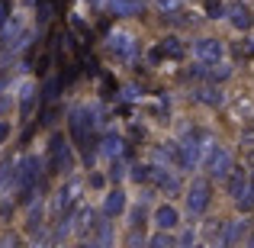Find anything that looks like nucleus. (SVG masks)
I'll list each match as a JSON object with an SVG mask.
<instances>
[{
    "label": "nucleus",
    "mask_w": 254,
    "mask_h": 248,
    "mask_svg": "<svg viewBox=\"0 0 254 248\" xmlns=\"http://www.w3.org/2000/svg\"><path fill=\"white\" fill-rule=\"evenodd\" d=\"M97 110L93 106H77V110H71L68 116V129H71V139H74V145L84 152L87 165L93 162V142H97Z\"/></svg>",
    "instance_id": "1"
},
{
    "label": "nucleus",
    "mask_w": 254,
    "mask_h": 248,
    "mask_svg": "<svg viewBox=\"0 0 254 248\" xmlns=\"http://www.w3.org/2000/svg\"><path fill=\"white\" fill-rule=\"evenodd\" d=\"M209 200H212V190H209V180H193L190 190H187V210L193 213V216H203L206 210H209Z\"/></svg>",
    "instance_id": "2"
},
{
    "label": "nucleus",
    "mask_w": 254,
    "mask_h": 248,
    "mask_svg": "<svg viewBox=\"0 0 254 248\" xmlns=\"http://www.w3.org/2000/svg\"><path fill=\"white\" fill-rule=\"evenodd\" d=\"M77 193H81V184H77V180H68V184L55 193V200H52V213H55L58 219L71 216V210L77 206Z\"/></svg>",
    "instance_id": "3"
},
{
    "label": "nucleus",
    "mask_w": 254,
    "mask_h": 248,
    "mask_svg": "<svg viewBox=\"0 0 254 248\" xmlns=\"http://www.w3.org/2000/svg\"><path fill=\"white\" fill-rule=\"evenodd\" d=\"M49 158H52V171H58V174H68L71 171L74 158H71V149H68V139H64V136H52Z\"/></svg>",
    "instance_id": "4"
},
{
    "label": "nucleus",
    "mask_w": 254,
    "mask_h": 248,
    "mask_svg": "<svg viewBox=\"0 0 254 248\" xmlns=\"http://www.w3.org/2000/svg\"><path fill=\"white\" fill-rule=\"evenodd\" d=\"M232 162V152L225 145H216V149H206V167H209V177H225Z\"/></svg>",
    "instance_id": "5"
},
{
    "label": "nucleus",
    "mask_w": 254,
    "mask_h": 248,
    "mask_svg": "<svg viewBox=\"0 0 254 248\" xmlns=\"http://www.w3.org/2000/svg\"><path fill=\"white\" fill-rule=\"evenodd\" d=\"M110 52L116 58H123V62H132V58H135V52H138V42H135V36H129V32H113L110 36Z\"/></svg>",
    "instance_id": "6"
},
{
    "label": "nucleus",
    "mask_w": 254,
    "mask_h": 248,
    "mask_svg": "<svg viewBox=\"0 0 254 248\" xmlns=\"http://www.w3.org/2000/svg\"><path fill=\"white\" fill-rule=\"evenodd\" d=\"M193 52H196L199 65H216V62H222V42H219V39H199V42L193 45Z\"/></svg>",
    "instance_id": "7"
},
{
    "label": "nucleus",
    "mask_w": 254,
    "mask_h": 248,
    "mask_svg": "<svg viewBox=\"0 0 254 248\" xmlns=\"http://www.w3.org/2000/svg\"><path fill=\"white\" fill-rule=\"evenodd\" d=\"M123 213H126V193L119 190V187H113V190L103 197V216L116 219V216H123Z\"/></svg>",
    "instance_id": "8"
},
{
    "label": "nucleus",
    "mask_w": 254,
    "mask_h": 248,
    "mask_svg": "<svg viewBox=\"0 0 254 248\" xmlns=\"http://www.w3.org/2000/svg\"><path fill=\"white\" fill-rule=\"evenodd\" d=\"M151 216H155V226L158 229H177V223H180V213L174 210L171 203H161V206H155V213H151Z\"/></svg>",
    "instance_id": "9"
},
{
    "label": "nucleus",
    "mask_w": 254,
    "mask_h": 248,
    "mask_svg": "<svg viewBox=\"0 0 254 248\" xmlns=\"http://www.w3.org/2000/svg\"><path fill=\"white\" fill-rule=\"evenodd\" d=\"M36 103H39V90L32 84H23L19 87V116L29 119V113L36 110Z\"/></svg>",
    "instance_id": "10"
},
{
    "label": "nucleus",
    "mask_w": 254,
    "mask_h": 248,
    "mask_svg": "<svg viewBox=\"0 0 254 248\" xmlns=\"http://www.w3.org/2000/svg\"><path fill=\"white\" fill-rule=\"evenodd\" d=\"M100 155L103 158H119L123 155V139H119L116 132H106V136L100 139Z\"/></svg>",
    "instance_id": "11"
},
{
    "label": "nucleus",
    "mask_w": 254,
    "mask_h": 248,
    "mask_svg": "<svg viewBox=\"0 0 254 248\" xmlns=\"http://www.w3.org/2000/svg\"><path fill=\"white\" fill-rule=\"evenodd\" d=\"M225 16H229V23L235 26V29H248V26L254 23V19H251V13H248V6H242V3H232Z\"/></svg>",
    "instance_id": "12"
},
{
    "label": "nucleus",
    "mask_w": 254,
    "mask_h": 248,
    "mask_svg": "<svg viewBox=\"0 0 254 248\" xmlns=\"http://www.w3.org/2000/svg\"><path fill=\"white\" fill-rule=\"evenodd\" d=\"M225 187H229L232 197H238V193L245 190V171H242L238 165H232V167H229V174H225Z\"/></svg>",
    "instance_id": "13"
},
{
    "label": "nucleus",
    "mask_w": 254,
    "mask_h": 248,
    "mask_svg": "<svg viewBox=\"0 0 254 248\" xmlns=\"http://www.w3.org/2000/svg\"><path fill=\"white\" fill-rule=\"evenodd\" d=\"M245 229H248L245 223H229V226H225V232H222V239H219V245H235V242H242V239H245Z\"/></svg>",
    "instance_id": "14"
},
{
    "label": "nucleus",
    "mask_w": 254,
    "mask_h": 248,
    "mask_svg": "<svg viewBox=\"0 0 254 248\" xmlns=\"http://www.w3.org/2000/svg\"><path fill=\"white\" fill-rule=\"evenodd\" d=\"M151 177H155V184L161 187V190H168V193L177 190V180H174V174L168 171V167H161V165H158L155 171H151Z\"/></svg>",
    "instance_id": "15"
},
{
    "label": "nucleus",
    "mask_w": 254,
    "mask_h": 248,
    "mask_svg": "<svg viewBox=\"0 0 254 248\" xmlns=\"http://www.w3.org/2000/svg\"><path fill=\"white\" fill-rule=\"evenodd\" d=\"M158 13H164V16H180L184 13V0H158Z\"/></svg>",
    "instance_id": "16"
},
{
    "label": "nucleus",
    "mask_w": 254,
    "mask_h": 248,
    "mask_svg": "<svg viewBox=\"0 0 254 248\" xmlns=\"http://www.w3.org/2000/svg\"><path fill=\"white\" fill-rule=\"evenodd\" d=\"M93 242H97V245H110L113 242V229H110V223H106V219L93 226Z\"/></svg>",
    "instance_id": "17"
},
{
    "label": "nucleus",
    "mask_w": 254,
    "mask_h": 248,
    "mask_svg": "<svg viewBox=\"0 0 254 248\" xmlns=\"http://www.w3.org/2000/svg\"><path fill=\"white\" fill-rule=\"evenodd\" d=\"M161 55L180 58V55H184V42H180L177 36H168V39H164V45H161Z\"/></svg>",
    "instance_id": "18"
},
{
    "label": "nucleus",
    "mask_w": 254,
    "mask_h": 248,
    "mask_svg": "<svg viewBox=\"0 0 254 248\" xmlns=\"http://www.w3.org/2000/svg\"><path fill=\"white\" fill-rule=\"evenodd\" d=\"M235 200H238V210H242V213H251L254 210V187H245Z\"/></svg>",
    "instance_id": "19"
},
{
    "label": "nucleus",
    "mask_w": 254,
    "mask_h": 248,
    "mask_svg": "<svg viewBox=\"0 0 254 248\" xmlns=\"http://www.w3.org/2000/svg\"><path fill=\"white\" fill-rule=\"evenodd\" d=\"M116 13H123V16H129V13H142V0H116Z\"/></svg>",
    "instance_id": "20"
},
{
    "label": "nucleus",
    "mask_w": 254,
    "mask_h": 248,
    "mask_svg": "<svg viewBox=\"0 0 254 248\" xmlns=\"http://www.w3.org/2000/svg\"><path fill=\"white\" fill-rule=\"evenodd\" d=\"M203 6H206V13H209V19H222L225 16L222 0H203Z\"/></svg>",
    "instance_id": "21"
},
{
    "label": "nucleus",
    "mask_w": 254,
    "mask_h": 248,
    "mask_svg": "<svg viewBox=\"0 0 254 248\" xmlns=\"http://www.w3.org/2000/svg\"><path fill=\"white\" fill-rule=\"evenodd\" d=\"M199 100H203V103L219 106V103H222V93H219L216 87H203V90H199Z\"/></svg>",
    "instance_id": "22"
},
{
    "label": "nucleus",
    "mask_w": 254,
    "mask_h": 248,
    "mask_svg": "<svg viewBox=\"0 0 254 248\" xmlns=\"http://www.w3.org/2000/svg\"><path fill=\"white\" fill-rule=\"evenodd\" d=\"M148 245H155V248H168V245H174V239L168 236V229H161V232H155V236L148 239Z\"/></svg>",
    "instance_id": "23"
},
{
    "label": "nucleus",
    "mask_w": 254,
    "mask_h": 248,
    "mask_svg": "<svg viewBox=\"0 0 254 248\" xmlns=\"http://www.w3.org/2000/svg\"><path fill=\"white\" fill-rule=\"evenodd\" d=\"M142 219H145V203H135V210H132V223H129V226H135V229H138V226H142Z\"/></svg>",
    "instance_id": "24"
},
{
    "label": "nucleus",
    "mask_w": 254,
    "mask_h": 248,
    "mask_svg": "<svg viewBox=\"0 0 254 248\" xmlns=\"http://www.w3.org/2000/svg\"><path fill=\"white\" fill-rule=\"evenodd\" d=\"M148 171H151V167L135 165V167H132V180H138V184H142V180H148Z\"/></svg>",
    "instance_id": "25"
},
{
    "label": "nucleus",
    "mask_w": 254,
    "mask_h": 248,
    "mask_svg": "<svg viewBox=\"0 0 254 248\" xmlns=\"http://www.w3.org/2000/svg\"><path fill=\"white\" fill-rule=\"evenodd\" d=\"M10 13H13V3H10V0H0V26L10 19Z\"/></svg>",
    "instance_id": "26"
},
{
    "label": "nucleus",
    "mask_w": 254,
    "mask_h": 248,
    "mask_svg": "<svg viewBox=\"0 0 254 248\" xmlns=\"http://www.w3.org/2000/svg\"><path fill=\"white\" fill-rule=\"evenodd\" d=\"M6 139H10V123H6V119L0 116V145H3Z\"/></svg>",
    "instance_id": "27"
},
{
    "label": "nucleus",
    "mask_w": 254,
    "mask_h": 248,
    "mask_svg": "<svg viewBox=\"0 0 254 248\" xmlns=\"http://www.w3.org/2000/svg\"><path fill=\"white\" fill-rule=\"evenodd\" d=\"M3 110H6V97H0V116H3Z\"/></svg>",
    "instance_id": "28"
},
{
    "label": "nucleus",
    "mask_w": 254,
    "mask_h": 248,
    "mask_svg": "<svg viewBox=\"0 0 254 248\" xmlns=\"http://www.w3.org/2000/svg\"><path fill=\"white\" fill-rule=\"evenodd\" d=\"M248 58H254V42H248Z\"/></svg>",
    "instance_id": "29"
},
{
    "label": "nucleus",
    "mask_w": 254,
    "mask_h": 248,
    "mask_svg": "<svg viewBox=\"0 0 254 248\" xmlns=\"http://www.w3.org/2000/svg\"><path fill=\"white\" fill-rule=\"evenodd\" d=\"M248 245H254V229H251V236H248Z\"/></svg>",
    "instance_id": "30"
},
{
    "label": "nucleus",
    "mask_w": 254,
    "mask_h": 248,
    "mask_svg": "<svg viewBox=\"0 0 254 248\" xmlns=\"http://www.w3.org/2000/svg\"><path fill=\"white\" fill-rule=\"evenodd\" d=\"M251 174H254V171H251Z\"/></svg>",
    "instance_id": "31"
}]
</instances>
